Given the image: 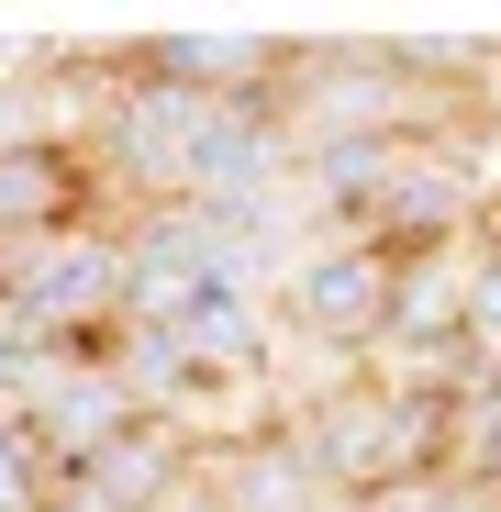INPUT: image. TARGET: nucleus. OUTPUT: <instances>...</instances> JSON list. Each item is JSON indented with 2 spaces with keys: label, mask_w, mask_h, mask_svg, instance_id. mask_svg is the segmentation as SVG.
Instances as JSON below:
<instances>
[{
  "label": "nucleus",
  "mask_w": 501,
  "mask_h": 512,
  "mask_svg": "<svg viewBox=\"0 0 501 512\" xmlns=\"http://www.w3.org/2000/svg\"><path fill=\"white\" fill-rule=\"evenodd\" d=\"M390 290H401V256H390V245H368V234H323V245L290 256L279 323L301 334V346H323V357H379Z\"/></svg>",
  "instance_id": "obj_1"
},
{
  "label": "nucleus",
  "mask_w": 501,
  "mask_h": 512,
  "mask_svg": "<svg viewBox=\"0 0 501 512\" xmlns=\"http://www.w3.org/2000/svg\"><path fill=\"white\" fill-rule=\"evenodd\" d=\"M201 468H212L223 512H334V501H346V490L312 468V446L290 435V423H257V435L201 446Z\"/></svg>",
  "instance_id": "obj_2"
},
{
  "label": "nucleus",
  "mask_w": 501,
  "mask_h": 512,
  "mask_svg": "<svg viewBox=\"0 0 501 512\" xmlns=\"http://www.w3.org/2000/svg\"><path fill=\"white\" fill-rule=\"evenodd\" d=\"M134 423H145V401H134V390H123V368H112V357L90 346V357H78V368H67V379L45 390L34 435H45V446H56V468L78 479V468H101V457H112V446L134 435Z\"/></svg>",
  "instance_id": "obj_3"
},
{
  "label": "nucleus",
  "mask_w": 501,
  "mask_h": 512,
  "mask_svg": "<svg viewBox=\"0 0 501 512\" xmlns=\"http://www.w3.org/2000/svg\"><path fill=\"white\" fill-rule=\"evenodd\" d=\"M56 490H67L56 446L34 435L23 412H0V512H56Z\"/></svg>",
  "instance_id": "obj_4"
}]
</instances>
